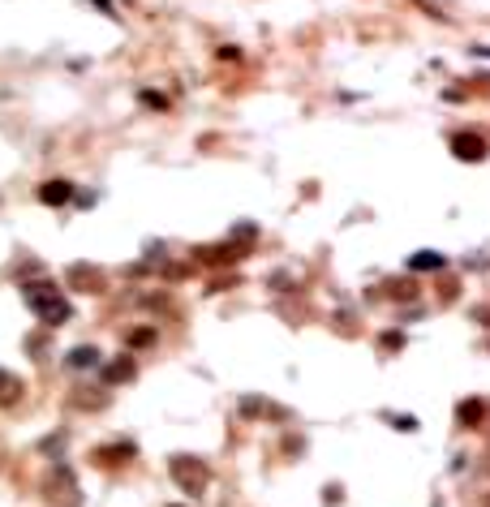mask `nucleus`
Masks as SVG:
<instances>
[{"label":"nucleus","mask_w":490,"mask_h":507,"mask_svg":"<svg viewBox=\"0 0 490 507\" xmlns=\"http://www.w3.org/2000/svg\"><path fill=\"white\" fill-rule=\"evenodd\" d=\"M22 297H26V305L43 318V327H61V322H69V301L61 297V289L52 284V279H39V284H26L22 289Z\"/></svg>","instance_id":"1"},{"label":"nucleus","mask_w":490,"mask_h":507,"mask_svg":"<svg viewBox=\"0 0 490 507\" xmlns=\"http://www.w3.org/2000/svg\"><path fill=\"white\" fill-rule=\"evenodd\" d=\"M168 473H173V482H177L185 494H202L206 482H211V469H206L202 460H194V456H173V460H168Z\"/></svg>","instance_id":"2"},{"label":"nucleus","mask_w":490,"mask_h":507,"mask_svg":"<svg viewBox=\"0 0 490 507\" xmlns=\"http://www.w3.org/2000/svg\"><path fill=\"white\" fill-rule=\"evenodd\" d=\"M47 499L57 503V507H78V482L69 473V465H57L47 477Z\"/></svg>","instance_id":"3"},{"label":"nucleus","mask_w":490,"mask_h":507,"mask_svg":"<svg viewBox=\"0 0 490 507\" xmlns=\"http://www.w3.org/2000/svg\"><path fill=\"white\" fill-rule=\"evenodd\" d=\"M452 155L465 159V163H482V159H486V142H482L477 134H456V138H452Z\"/></svg>","instance_id":"4"},{"label":"nucleus","mask_w":490,"mask_h":507,"mask_svg":"<svg viewBox=\"0 0 490 507\" xmlns=\"http://www.w3.org/2000/svg\"><path fill=\"white\" fill-rule=\"evenodd\" d=\"M74 198V185L69 181H43L39 185V202H47V206H65Z\"/></svg>","instance_id":"5"},{"label":"nucleus","mask_w":490,"mask_h":507,"mask_svg":"<svg viewBox=\"0 0 490 507\" xmlns=\"http://www.w3.org/2000/svg\"><path fill=\"white\" fill-rule=\"evenodd\" d=\"M18 400H22V378L0 370V404H18Z\"/></svg>","instance_id":"6"},{"label":"nucleus","mask_w":490,"mask_h":507,"mask_svg":"<svg viewBox=\"0 0 490 507\" xmlns=\"http://www.w3.org/2000/svg\"><path fill=\"white\" fill-rule=\"evenodd\" d=\"M134 378V361L129 357H117L112 366H103V383H129Z\"/></svg>","instance_id":"7"},{"label":"nucleus","mask_w":490,"mask_h":507,"mask_svg":"<svg viewBox=\"0 0 490 507\" xmlns=\"http://www.w3.org/2000/svg\"><path fill=\"white\" fill-rule=\"evenodd\" d=\"M482 417H486V409H482V400H465V404L456 409V421H460L465 430H473V426H477Z\"/></svg>","instance_id":"8"},{"label":"nucleus","mask_w":490,"mask_h":507,"mask_svg":"<svg viewBox=\"0 0 490 507\" xmlns=\"http://www.w3.org/2000/svg\"><path fill=\"white\" fill-rule=\"evenodd\" d=\"M409 267H413V271H439V267H443V254H434V250H417V254L409 258Z\"/></svg>","instance_id":"9"},{"label":"nucleus","mask_w":490,"mask_h":507,"mask_svg":"<svg viewBox=\"0 0 490 507\" xmlns=\"http://www.w3.org/2000/svg\"><path fill=\"white\" fill-rule=\"evenodd\" d=\"M69 366H74V370H91V366H99V349H91V344L74 349V353H69Z\"/></svg>","instance_id":"10"},{"label":"nucleus","mask_w":490,"mask_h":507,"mask_svg":"<svg viewBox=\"0 0 490 507\" xmlns=\"http://www.w3.org/2000/svg\"><path fill=\"white\" fill-rule=\"evenodd\" d=\"M151 340H155V331H146V327L129 335V344H134V349H142V344H151Z\"/></svg>","instance_id":"11"},{"label":"nucleus","mask_w":490,"mask_h":507,"mask_svg":"<svg viewBox=\"0 0 490 507\" xmlns=\"http://www.w3.org/2000/svg\"><path fill=\"white\" fill-rule=\"evenodd\" d=\"M392 426H396V430H409V434H413V430H417V417H409V413H404V417H392Z\"/></svg>","instance_id":"12"},{"label":"nucleus","mask_w":490,"mask_h":507,"mask_svg":"<svg viewBox=\"0 0 490 507\" xmlns=\"http://www.w3.org/2000/svg\"><path fill=\"white\" fill-rule=\"evenodd\" d=\"M400 344H404V335H400V331H392V335H383V349H387V353H396Z\"/></svg>","instance_id":"13"},{"label":"nucleus","mask_w":490,"mask_h":507,"mask_svg":"<svg viewBox=\"0 0 490 507\" xmlns=\"http://www.w3.org/2000/svg\"><path fill=\"white\" fill-rule=\"evenodd\" d=\"M142 103H146V107H163V95H155V91H142Z\"/></svg>","instance_id":"14"},{"label":"nucleus","mask_w":490,"mask_h":507,"mask_svg":"<svg viewBox=\"0 0 490 507\" xmlns=\"http://www.w3.org/2000/svg\"><path fill=\"white\" fill-rule=\"evenodd\" d=\"M473 52H477V56H490V47H473Z\"/></svg>","instance_id":"15"},{"label":"nucleus","mask_w":490,"mask_h":507,"mask_svg":"<svg viewBox=\"0 0 490 507\" xmlns=\"http://www.w3.org/2000/svg\"><path fill=\"white\" fill-rule=\"evenodd\" d=\"M482 507H490V499H486V503H482Z\"/></svg>","instance_id":"16"},{"label":"nucleus","mask_w":490,"mask_h":507,"mask_svg":"<svg viewBox=\"0 0 490 507\" xmlns=\"http://www.w3.org/2000/svg\"><path fill=\"white\" fill-rule=\"evenodd\" d=\"M173 507H177V503H173Z\"/></svg>","instance_id":"17"}]
</instances>
